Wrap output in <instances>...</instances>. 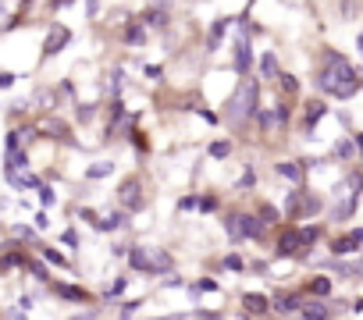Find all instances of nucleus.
<instances>
[{
    "label": "nucleus",
    "instance_id": "16",
    "mask_svg": "<svg viewBox=\"0 0 363 320\" xmlns=\"http://www.w3.org/2000/svg\"><path fill=\"white\" fill-rule=\"evenodd\" d=\"M324 110H328V107H324V103H310V107H306V125H310V128H313V125H317V121H320V118H324Z\"/></svg>",
    "mask_w": 363,
    "mask_h": 320
},
{
    "label": "nucleus",
    "instance_id": "11",
    "mask_svg": "<svg viewBox=\"0 0 363 320\" xmlns=\"http://www.w3.org/2000/svg\"><path fill=\"white\" fill-rule=\"evenodd\" d=\"M54 292H57L61 299H75V302H86V292H82V288H75V285H54Z\"/></svg>",
    "mask_w": 363,
    "mask_h": 320
},
{
    "label": "nucleus",
    "instance_id": "27",
    "mask_svg": "<svg viewBox=\"0 0 363 320\" xmlns=\"http://www.w3.org/2000/svg\"><path fill=\"white\" fill-rule=\"evenodd\" d=\"M40 200H43V203L50 207V203H54V193H50V189H40Z\"/></svg>",
    "mask_w": 363,
    "mask_h": 320
},
{
    "label": "nucleus",
    "instance_id": "26",
    "mask_svg": "<svg viewBox=\"0 0 363 320\" xmlns=\"http://www.w3.org/2000/svg\"><path fill=\"white\" fill-rule=\"evenodd\" d=\"M150 25H164V11H153L150 15Z\"/></svg>",
    "mask_w": 363,
    "mask_h": 320
},
{
    "label": "nucleus",
    "instance_id": "2",
    "mask_svg": "<svg viewBox=\"0 0 363 320\" xmlns=\"http://www.w3.org/2000/svg\"><path fill=\"white\" fill-rule=\"evenodd\" d=\"M128 260L143 274H167L171 270V256L164 249H153V246H132L128 249Z\"/></svg>",
    "mask_w": 363,
    "mask_h": 320
},
{
    "label": "nucleus",
    "instance_id": "1",
    "mask_svg": "<svg viewBox=\"0 0 363 320\" xmlns=\"http://www.w3.org/2000/svg\"><path fill=\"white\" fill-rule=\"evenodd\" d=\"M317 86H320L324 93L345 100V96H352V93L359 89V79H356L352 64H349L342 54L328 50V54H324V68H320V75H317Z\"/></svg>",
    "mask_w": 363,
    "mask_h": 320
},
{
    "label": "nucleus",
    "instance_id": "20",
    "mask_svg": "<svg viewBox=\"0 0 363 320\" xmlns=\"http://www.w3.org/2000/svg\"><path fill=\"white\" fill-rule=\"evenodd\" d=\"M335 153H338V156H345V160H349V156H352V153H356V146H352V142H345V139H342V142H338V146H335Z\"/></svg>",
    "mask_w": 363,
    "mask_h": 320
},
{
    "label": "nucleus",
    "instance_id": "22",
    "mask_svg": "<svg viewBox=\"0 0 363 320\" xmlns=\"http://www.w3.org/2000/svg\"><path fill=\"white\" fill-rule=\"evenodd\" d=\"M121 292H125V278H118V281L107 288V299H114V295H121Z\"/></svg>",
    "mask_w": 363,
    "mask_h": 320
},
{
    "label": "nucleus",
    "instance_id": "24",
    "mask_svg": "<svg viewBox=\"0 0 363 320\" xmlns=\"http://www.w3.org/2000/svg\"><path fill=\"white\" fill-rule=\"evenodd\" d=\"M128 43H143V29H128Z\"/></svg>",
    "mask_w": 363,
    "mask_h": 320
},
{
    "label": "nucleus",
    "instance_id": "8",
    "mask_svg": "<svg viewBox=\"0 0 363 320\" xmlns=\"http://www.w3.org/2000/svg\"><path fill=\"white\" fill-rule=\"evenodd\" d=\"M121 203L132 207V210L143 207V196H139V185H135V182H125V185H121Z\"/></svg>",
    "mask_w": 363,
    "mask_h": 320
},
{
    "label": "nucleus",
    "instance_id": "10",
    "mask_svg": "<svg viewBox=\"0 0 363 320\" xmlns=\"http://www.w3.org/2000/svg\"><path fill=\"white\" fill-rule=\"evenodd\" d=\"M225 29H228V18H218V22L211 25V40H207V50H218V43H221Z\"/></svg>",
    "mask_w": 363,
    "mask_h": 320
},
{
    "label": "nucleus",
    "instance_id": "31",
    "mask_svg": "<svg viewBox=\"0 0 363 320\" xmlns=\"http://www.w3.org/2000/svg\"><path fill=\"white\" fill-rule=\"evenodd\" d=\"M356 146H359V149H363V135H359V139H356Z\"/></svg>",
    "mask_w": 363,
    "mask_h": 320
},
{
    "label": "nucleus",
    "instance_id": "12",
    "mask_svg": "<svg viewBox=\"0 0 363 320\" xmlns=\"http://www.w3.org/2000/svg\"><path fill=\"white\" fill-rule=\"evenodd\" d=\"M260 75H264V79H278V61H274V54H264V57H260Z\"/></svg>",
    "mask_w": 363,
    "mask_h": 320
},
{
    "label": "nucleus",
    "instance_id": "15",
    "mask_svg": "<svg viewBox=\"0 0 363 320\" xmlns=\"http://www.w3.org/2000/svg\"><path fill=\"white\" fill-rule=\"evenodd\" d=\"M242 302H246L250 313H267V299H264V295H246Z\"/></svg>",
    "mask_w": 363,
    "mask_h": 320
},
{
    "label": "nucleus",
    "instance_id": "14",
    "mask_svg": "<svg viewBox=\"0 0 363 320\" xmlns=\"http://www.w3.org/2000/svg\"><path fill=\"white\" fill-rule=\"evenodd\" d=\"M121 224H125V214H111V217L96 221V228H100V232H114V228H121Z\"/></svg>",
    "mask_w": 363,
    "mask_h": 320
},
{
    "label": "nucleus",
    "instance_id": "18",
    "mask_svg": "<svg viewBox=\"0 0 363 320\" xmlns=\"http://www.w3.org/2000/svg\"><path fill=\"white\" fill-rule=\"evenodd\" d=\"M260 125H264L267 132H274V128H278V114H271V110H264V114H260Z\"/></svg>",
    "mask_w": 363,
    "mask_h": 320
},
{
    "label": "nucleus",
    "instance_id": "21",
    "mask_svg": "<svg viewBox=\"0 0 363 320\" xmlns=\"http://www.w3.org/2000/svg\"><path fill=\"white\" fill-rule=\"evenodd\" d=\"M111 168H114V164H93V168H89V178H104V175H111Z\"/></svg>",
    "mask_w": 363,
    "mask_h": 320
},
{
    "label": "nucleus",
    "instance_id": "32",
    "mask_svg": "<svg viewBox=\"0 0 363 320\" xmlns=\"http://www.w3.org/2000/svg\"><path fill=\"white\" fill-rule=\"evenodd\" d=\"M356 47H359V54H363V36H359V43H356Z\"/></svg>",
    "mask_w": 363,
    "mask_h": 320
},
{
    "label": "nucleus",
    "instance_id": "23",
    "mask_svg": "<svg viewBox=\"0 0 363 320\" xmlns=\"http://www.w3.org/2000/svg\"><path fill=\"white\" fill-rule=\"evenodd\" d=\"M328 288H331L328 278H317V281H313V292H317V295H328Z\"/></svg>",
    "mask_w": 363,
    "mask_h": 320
},
{
    "label": "nucleus",
    "instance_id": "7",
    "mask_svg": "<svg viewBox=\"0 0 363 320\" xmlns=\"http://www.w3.org/2000/svg\"><path fill=\"white\" fill-rule=\"evenodd\" d=\"M235 72H250V40H239L235 43Z\"/></svg>",
    "mask_w": 363,
    "mask_h": 320
},
{
    "label": "nucleus",
    "instance_id": "25",
    "mask_svg": "<svg viewBox=\"0 0 363 320\" xmlns=\"http://www.w3.org/2000/svg\"><path fill=\"white\" fill-rule=\"evenodd\" d=\"M93 114H96V110H93V107H79V121H89V118H93Z\"/></svg>",
    "mask_w": 363,
    "mask_h": 320
},
{
    "label": "nucleus",
    "instance_id": "3",
    "mask_svg": "<svg viewBox=\"0 0 363 320\" xmlns=\"http://www.w3.org/2000/svg\"><path fill=\"white\" fill-rule=\"evenodd\" d=\"M250 114H257V82H253V79H246V82L239 86V93L232 96V103H228V121H242V118H250Z\"/></svg>",
    "mask_w": 363,
    "mask_h": 320
},
{
    "label": "nucleus",
    "instance_id": "13",
    "mask_svg": "<svg viewBox=\"0 0 363 320\" xmlns=\"http://www.w3.org/2000/svg\"><path fill=\"white\" fill-rule=\"evenodd\" d=\"M274 309H281V313H296V309H303V306H299L296 295H278V299H274Z\"/></svg>",
    "mask_w": 363,
    "mask_h": 320
},
{
    "label": "nucleus",
    "instance_id": "5",
    "mask_svg": "<svg viewBox=\"0 0 363 320\" xmlns=\"http://www.w3.org/2000/svg\"><path fill=\"white\" fill-rule=\"evenodd\" d=\"M65 43H68V29H54V33L47 36V47H43V54H47V57H54L57 50H65Z\"/></svg>",
    "mask_w": 363,
    "mask_h": 320
},
{
    "label": "nucleus",
    "instance_id": "30",
    "mask_svg": "<svg viewBox=\"0 0 363 320\" xmlns=\"http://www.w3.org/2000/svg\"><path fill=\"white\" fill-rule=\"evenodd\" d=\"M356 313H363V299H359V302H356Z\"/></svg>",
    "mask_w": 363,
    "mask_h": 320
},
{
    "label": "nucleus",
    "instance_id": "9",
    "mask_svg": "<svg viewBox=\"0 0 363 320\" xmlns=\"http://www.w3.org/2000/svg\"><path fill=\"white\" fill-rule=\"evenodd\" d=\"M278 175L289 178V182H303V168L296 164V160H285V164H278Z\"/></svg>",
    "mask_w": 363,
    "mask_h": 320
},
{
    "label": "nucleus",
    "instance_id": "17",
    "mask_svg": "<svg viewBox=\"0 0 363 320\" xmlns=\"http://www.w3.org/2000/svg\"><path fill=\"white\" fill-rule=\"evenodd\" d=\"M303 313H306V316H328L331 309H328L324 302H310V306H303Z\"/></svg>",
    "mask_w": 363,
    "mask_h": 320
},
{
    "label": "nucleus",
    "instance_id": "29",
    "mask_svg": "<svg viewBox=\"0 0 363 320\" xmlns=\"http://www.w3.org/2000/svg\"><path fill=\"white\" fill-rule=\"evenodd\" d=\"M47 260H50V263H57V267H65V260H61V256H57L54 249H47Z\"/></svg>",
    "mask_w": 363,
    "mask_h": 320
},
{
    "label": "nucleus",
    "instance_id": "28",
    "mask_svg": "<svg viewBox=\"0 0 363 320\" xmlns=\"http://www.w3.org/2000/svg\"><path fill=\"white\" fill-rule=\"evenodd\" d=\"M15 235H18V239H33V232H29L26 224H18V228H15Z\"/></svg>",
    "mask_w": 363,
    "mask_h": 320
},
{
    "label": "nucleus",
    "instance_id": "4",
    "mask_svg": "<svg viewBox=\"0 0 363 320\" xmlns=\"http://www.w3.org/2000/svg\"><path fill=\"white\" fill-rule=\"evenodd\" d=\"M299 246H306L303 242V228L299 232H285L278 239V256H292V253H299Z\"/></svg>",
    "mask_w": 363,
    "mask_h": 320
},
{
    "label": "nucleus",
    "instance_id": "19",
    "mask_svg": "<svg viewBox=\"0 0 363 320\" xmlns=\"http://www.w3.org/2000/svg\"><path fill=\"white\" fill-rule=\"evenodd\" d=\"M228 153H232V146H228V142H214V146H211V156H218V160H221V156H228Z\"/></svg>",
    "mask_w": 363,
    "mask_h": 320
},
{
    "label": "nucleus",
    "instance_id": "6",
    "mask_svg": "<svg viewBox=\"0 0 363 320\" xmlns=\"http://www.w3.org/2000/svg\"><path fill=\"white\" fill-rule=\"evenodd\" d=\"M359 242H363V228H356V232H352V235H345V239H335V246H331V249H335V253H352Z\"/></svg>",
    "mask_w": 363,
    "mask_h": 320
}]
</instances>
